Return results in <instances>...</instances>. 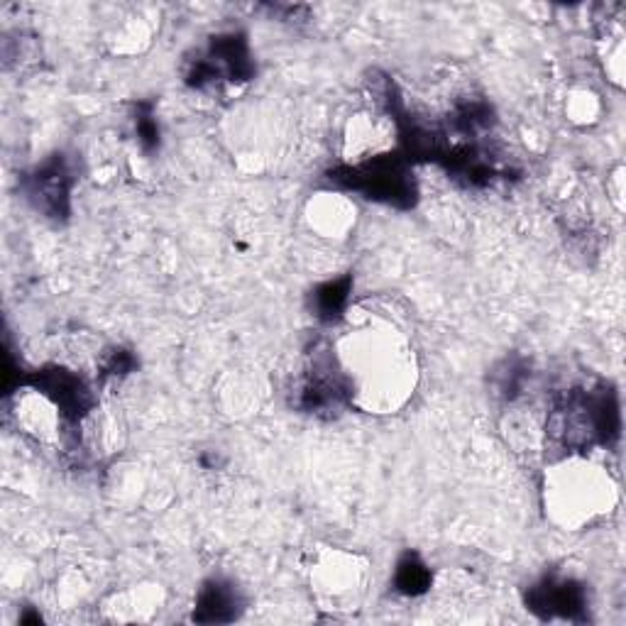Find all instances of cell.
<instances>
[{
    "label": "cell",
    "instance_id": "cell-1",
    "mask_svg": "<svg viewBox=\"0 0 626 626\" xmlns=\"http://www.w3.org/2000/svg\"><path fill=\"white\" fill-rule=\"evenodd\" d=\"M338 365L350 399L378 411H394L414 390L417 365L407 338L390 323L348 331L338 345Z\"/></svg>",
    "mask_w": 626,
    "mask_h": 626
},
{
    "label": "cell",
    "instance_id": "cell-2",
    "mask_svg": "<svg viewBox=\"0 0 626 626\" xmlns=\"http://www.w3.org/2000/svg\"><path fill=\"white\" fill-rule=\"evenodd\" d=\"M617 505V485L593 460L573 456L550 470L546 480V507L560 526L575 531L609 515Z\"/></svg>",
    "mask_w": 626,
    "mask_h": 626
},
{
    "label": "cell",
    "instance_id": "cell-3",
    "mask_svg": "<svg viewBox=\"0 0 626 626\" xmlns=\"http://www.w3.org/2000/svg\"><path fill=\"white\" fill-rule=\"evenodd\" d=\"M365 578L368 568L355 556L333 550L319 560L311 575V585L323 609L350 612L358 609L360 597L365 593Z\"/></svg>",
    "mask_w": 626,
    "mask_h": 626
},
{
    "label": "cell",
    "instance_id": "cell-4",
    "mask_svg": "<svg viewBox=\"0 0 626 626\" xmlns=\"http://www.w3.org/2000/svg\"><path fill=\"white\" fill-rule=\"evenodd\" d=\"M343 145L345 157L353 162V167L387 157L394 145V118L378 116V113H358L348 123Z\"/></svg>",
    "mask_w": 626,
    "mask_h": 626
},
{
    "label": "cell",
    "instance_id": "cell-5",
    "mask_svg": "<svg viewBox=\"0 0 626 626\" xmlns=\"http://www.w3.org/2000/svg\"><path fill=\"white\" fill-rule=\"evenodd\" d=\"M30 196L42 211L59 216L65 213L67 198H69V174L61 162H49L47 167L37 169L30 186Z\"/></svg>",
    "mask_w": 626,
    "mask_h": 626
},
{
    "label": "cell",
    "instance_id": "cell-6",
    "mask_svg": "<svg viewBox=\"0 0 626 626\" xmlns=\"http://www.w3.org/2000/svg\"><path fill=\"white\" fill-rule=\"evenodd\" d=\"M531 607L541 609L546 617L563 615L570 619L583 607V590L570 580H546L531 590Z\"/></svg>",
    "mask_w": 626,
    "mask_h": 626
},
{
    "label": "cell",
    "instance_id": "cell-7",
    "mask_svg": "<svg viewBox=\"0 0 626 626\" xmlns=\"http://www.w3.org/2000/svg\"><path fill=\"white\" fill-rule=\"evenodd\" d=\"M607 25L599 35V59L605 65L607 79L615 86H624V25H622V6H612Z\"/></svg>",
    "mask_w": 626,
    "mask_h": 626
},
{
    "label": "cell",
    "instance_id": "cell-8",
    "mask_svg": "<svg viewBox=\"0 0 626 626\" xmlns=\"http://www.w3.org/2000/svg\"><path fill=\"white\" fill-rule=\"evenodd\" d=\"M237 597L231 590V585L223 583H211L206 590L202 593V599H198V619L204 622H228L235 617V607Z\"/></svg>",
    "mask_w": 626,
    "mask_h": 626
},
{
    "label": "cell",
    "instance_id": "cell-9",
    "mask_svg": "<svg viewBox=\"0 0 626 626\" xmlns=\"http://www.w3.org/2000/svg\"><path fill=\"white\" fill-rule=\"evenodd\" d=\"M429 583H431V575L417 556L409 554L402 563H399V570H397L399 590L407 595H419L429 587Z\"/></svg>",
    "mask_w": 626,
    "mask_h": 626
},
{
    "label": "cell",
    "instance_id": "cell-10",
    "mask_svg": "<svg viewBox=\"0 0 626 626\" xmlns=\"http://www.w3.org/2000/svg\"><path fill=\"white\" fill-rule=\"evenodd\" d=\"M348 299V280L343 282H331L325 284L323 290L316 294V302L323 316H333V313H341Z\"/></svg>",
    "mask_w": 626,
    "mask_h": 626
},
{
    "label": "cell",
    "instance_id": "cell-11",
    "mask_svg": "<svg viewBox=\"0 0 626 626\" xmlns=\"http://www.w3.org/2000/svg\"><path fill=\"white\" fill-rule=\"evenodd\" d=\"M570 118L575 123H593L599 116V101L597 96L590 91H578L573 94V101H570Z\"/></svg>",
    "mask_w": 626,
    "mask_h": 626
},
{
    "label": "cell",
    "instance_id": "cell-12",
    "mask_svg": "<svg viewBox=\"0 0 626 626\" xmlns=\"http://www.w3.org/2000/svg\"><path fill=\"white\" fill-rule=\"evenodd\" d=\"M607 192H609L612 204L617 206V211H624V169L622 167L612 172V177L607 182Z\"/></svg>",
    "mask_w": 626,
    "mask_h": 626
}]
</instances>
